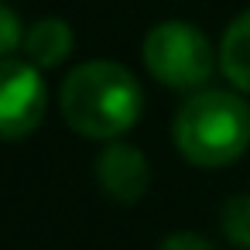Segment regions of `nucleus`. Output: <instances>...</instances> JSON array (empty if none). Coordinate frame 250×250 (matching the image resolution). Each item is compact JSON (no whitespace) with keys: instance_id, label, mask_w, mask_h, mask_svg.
Segmentation results:
<instances>
[{"instance_id":"obj_10","label":"nucleus","mask_w":250,"mask_h":250,"mask_svg":"<svg viewBox=\"0 0 250 250\" xmlns=\"http://www.w3.org/2000/svg\"><path fill=\"white\" fill-rule=\"evenodd\" d=\"M158 250H216V247H212V240H206L202 233H188V229H182V233L165 236Z\"/></svg>"},{"instance_id":"obj_4","label":"nucleus","mask_w":250,"mask_h":250,"mask_svg":"<svg viewBox=\"0 0 250 250\" xmlns=\"http://www.w3.org/2000/svg\"><path fill=\"white\" fill-rule=\"evenodd\" d=\"M48 110V89L42 69L31 62L4 59L0 65V134L7 141H21L38 130Z\"/></svg>"},{"instance_id":"obj_2","label":"nucleus","mask_w":250,"mask_h":250,"mask_svg":"<svg viewBox=\"0 0 250 250\" xmlns=\"http://www.w3.org/2000/svg\"><path fill=\"white\" fill-rule=\"evenodd\" d=\"M175 144L199 168L233 165L250 147V106L236 93H192L175 117Z\"/></svg>"},{"instance_id":"obj_9","label":"nucleus","mask_w":250,"mask_h":250,"mask_svg":"<svg viewBox=\"0 0 250 250\" xmlns=\"http://www.w3.org/2000/svg\"><path fill=\"white\" fill-rule=\"evenodd\" d=\"M0 31H4V38H0V52H4V59H11L21 45V21L14 14V7H0Z\"/></svg>"},{"instance_id":"obj_6","label":"nucleus","mask_w":250,"mask_h":250,"mask_svg":"<svg viewBox=\"0 0 250 250\" xmlns=\"http://www.w3.org/2000/svg\"><path fill=\"white\" fill-rule=\"evenodd\" d=\"M24 52L35 69H55L72 52V28L62 18H42L24 35Z\"/></svg>"},{"instance_id":"obj_3","label":"nucleus","mask_w":250,"mask_h":250,"mask_svg":"<svg viewBox=\"0 0 250 250\" xmlns=\"http://www.w3.org/2000/svg\"><path fill=\"white\" fill-rule=\"evenodd\" d=\"M144 65L168 89H202L216 72L212 42L188 21H161L144 38Z\"/></svg>"},{"instance_id":"obj_7","label":"nucleus","mask_w":250,"mask_h":250,"mask_svg":"<svg viewBox=\"0 0 250 250\" xmlns=\"http://www.w3.org/2000/svg\"><path fill=\"white\" fill-rule=\"evenodd\" d=\"M219 69L240 93L250 96V11H243L226 28L219 45Z\"/></svg>"},{"instance_id":"obj_5","label":"nucleus","mask_w":250,"mask_h":250,"mask_svg":"<svg viewBox=\"0 0 250 250\" xmlns=\"http://www.w3.org/2000/svg\"><path fill=\"white\" fill-rule=\"evenodd\" d=\"M96 182H100L103 195L120 206L141 202L151 185V168H147L144 151H137L134 144H124V141L106 144L96 158Z\"/></svg>"},{"instance_id":"obj_8","label":"nucleus","mask_w":250,"mask_h":250,"mask_svg":"<svg viewBox=\"0 0 250 250\" xmlns=\"http://www.w3.org/2000/svg\"><path fill=\"white\" fill-rule=\"evenodd\" d=\"M219 226L233 247L250 250V195H229L219 209Z\"/></svg>"},{"instance_id":"obj_1","label":"nucleus","mask_w":250,"mask_h":250,"mask_svg":"<svg viewBox=\"0 0 250 250\" xmlns=\"http://www.w3.org/2000/svg\"><path fill=\"white\" fill-rule=\"evenodd\" d=\"M65 124L93 141L127 134L141 117V86L120 62H86L72 69L59 93Z\"/></svg>"}]
</instances>
